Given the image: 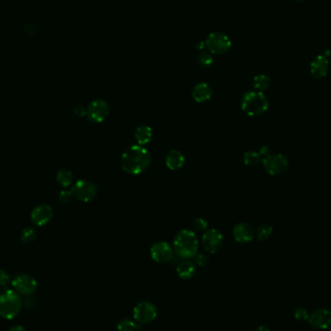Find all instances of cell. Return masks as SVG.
I'll use <instances>...</instances> for the list:
<instances>
[{
	"label": "cell",
	"instance_id": "obj_38",
	"mask_svg": "<svg viewBox=\"0 0 331 331\" xmlns=\"http://www.w3.org/2000/svg\"><path fill=\"white\" fill-rule=\"evenodd\" d=\"M296 1H298V2H301V1H303V0H296Z\"/></svg>",
	"mask_w": 331,
	"mask_h": 331
},
{
	"label": "cell",
	"instance_id": "obj_14",
	"mask_svg": "<svg viewBox=\"0 0 331 331\" xmlns=\"http://www.w3.org/2000/svg\"><path fill=\"white\" fill-rule=\"evenodd\" d=\"M53 216L52 209L49 205L37 206L31 212V220L38 227L46 226Z\"/></svg>",
	"mask_w": 331,
	"mask_h": 331
},
{
	"label": "cell",
	"instance_id": "obj_26",
	"mask_svg": "<svg viewBox=\"0 0 331 331\" xmlns=\"http://www.w3.org/2000/svg\"><path fill=\"white\" fill-rule=\"evenodd\" d=\"M213 61L214 60H213V57L210 54V52L203 51L197 56V63L203 68H209L213 64Z\"/></svg>",
	"mask_w": 331,
	"mask_h": 331
},
{
	"label": "cell",
	"instance_id": "obj_6",
	"mask_svg": "<svg viewBox=\"0 0 331 331\" xmlns=\"http://www.w3.org/2000/svg\"><path fill=\"white\" fill-rule=\"evenodd\" d=\"M71 191L74 197L83 203H88L96 196L98 189L93 182L86 179H81L74 184Z\"/></svg>",
	"mask_w": 331,
	"mask_h": 331
},
{
	"label": "cell",
	"instance_id": "obj_33",
	"mask_svg": "<svg viewBox=\"0 0 331 331\" xmlns=\"http://www.w3.org/2000/svg\"><path fill=\"white\" fill-rule=\"evenodd\" d=\"M259 153L260 155L262 156V158L269 156L270 154V148L268 147V146H263V147H260V150H259Z\"/></svg>",
	"mask_w": 331,
	"mask_h": 331
},
{
	"label": "cell",
	"instance_id": "obj_20",
	"mask_svg": "<svg viewBox=\"0 0 331 331\" xmlns=\"http://www.w3.org/2000/svg\"><path fill=\"white\" fill-rule=\"evenodd\" d=\"M152 136H153V131L147 125H142V126L138 127L135 131L136 142L138 143L139 146H142V147L146 146L151 142Z\"/></svg>",
	"mask_w": 331,
	"mask_h": 331
},
{
	"label": "cell",
	"instance_id": "obj_13",
	"mask_svg": "<svg viewBox=\"0 0 331 331\" xmlns=\"http://www.w3.org/2000/svg\"><path fill=\"white\" fill-rule=\"evenodd\" d=\"M309 324L319 330L326 329L331 324V312L328 309L320 308L314 311L308 318Z\"/></svg>",
	"mask_w": 331,
	"mask_h": 331
},
{
	"label": "cell",
	"instance_id": "obj_16",
	"mask_svg": "<svg viewBox=\"0 0 331 331\" xmlns=\"http://www.w3.org/2000/svg\"><path fill=\"white\" fill-rule=\"evenodd\" d=\"M233 238L238 243H249L253 240L255 232L247 223H239L234 226L233 230Z\"/></svg>",
	"mask_w": 331,
	"mask_h": 331
},
{
	"label": "cell",
	"instance_id": "obj_12",
	"mask_svg": "<svg viewBox=\"0 0 331 331\" xmlns=\"http://www.w3.org/2000/svg\"><path fill=\"white\" fill-rule=\"evenodd\" d=\"M12 286L18 294L28 295L33 294L37 289L36 280L27 274H21L15 277Z\"/></svg>",
	"mask_w": 331,
	"mask_h": 331
},
{
	"label": "cell",
	"instance_id": "obj_24",
	"mask_svg": "<svg viewBox=\"0 0 331 331\" xmlns=\"http://www.w3.org/2000/svg\"><path fill=\"white\" fill-rule=\"evenodd\" d=\"M272 227L270 225H268V224H264V225H261L258 229H257V240L259 241H264L267 239H269L272 233Z\"/></svg>",
	"mask_w": 331,
	"mask_h": 331
},
{
	"label": "cell",
	"instance_id": "obj_31",
	"mask_svg": "<svg viewBox=\"0 0 331 331\" xmlns=\"http://www.w3.org/2000/svg\"><path fill=\"white\" fill-rule=\"evenodd\" d=\"M73 196V194H72V191H68V190H63L60 192L59 194V200L61 201L62 203L64 204H67L71 201Z\"/></svg>",
	"mask_w": 331,
	"mask_h": 331
},
{
	"label": "cell",
	"instance_id": "obj_4",
	"mask_svg": "<svg viewBox=\"0 0 331 331\" xmlns=\"http://www.w3.org/2000/svg\"><path fill=\"white\" fill-rule=\"evenodd\" d=\"M23 305L21 295L16 291H5L0 294V317L12 319L20 313Z\"/></svg>",
	"mask_w": 331,
	"mask_h": 331
},
{
	"label": "cell",
	"instance_id": "obj_3",
	"mask_svg": "<svg viewBox=\"0 0 331 331\" xmlns=\"http://www.w3.org/2000/svg\"><path fill=\"white\" fill-rule=\"evenodd\" d=\"M269 107V99L260 91H248L241 99V110L250 116H257L264 113Z\"/></svg>",
	"mask_w": 331,
	"mask_h": 331
},
{
	"label": "cell",
	"instance_id": "obj_25",
	"mask_svg": "<svg viewBox=\"0 0 331 331\" xmlns=\"http://www.w3.org/2000/svg\"><path fill=\"white\" fill-rule=\"evenodd\" d=\"M117 331H136L137 324L135 321L130 319H123L118 321L116 325Z\"/></svg>",
	"mask_w": 331,
	"mask_h": 331
},
{
	"label": "cell",
	"instance_id": "obj_22",
	"mask_svg": "<svg viewBox=\"0 0 331 331\" xmlns=\"http://www.w3.org/2000/svg\"><path fill=\"white\" fill-rule=\"evenodd\" d=\"M56 180L62 187L67 188L73 183L74 175L71 171L67 169H61L56 174Z\"/></svg>",
	"mask_w": 331,
	"mask_h": 331
},
{
	"label": "cell",
	"instance_id": "obj_7",
	"mask_svg": "<svg viewBox=\"0 0 331 331\" xmlns=\"http://www.w3.org/2000/svg\"><path fill=\"white\" fill-rule=\"evenodd\" d=\"M157 313V307L152 302L142 301L134 307L133 317L138 323L147 324L156 319Z\"/></svg>",
	"mask_w": 331,
	"mask_h": 331
},
{
	"label": "cell",
	"instance_id": "obj_11",
	"mask_svg": "<svg viewBox=\"0 0 331 331\" xmlns=\"http://www.w3.org/2000/svg\"><path fill=\"white\" fill-rule=\"evenodd\" d=\"M150 256L156 262L167 263L172 260L174 257V251L168 242L159 241L154 243L150 248Z\"/></svg>",
	"mask_w": 331,
	"mask_h": 331
},
{
	"label": "cell",
	"instance_id": "obj_1",
	"mask_svg": "<svg viewBox=\"0 0 331 331\" xmlns=\"http://www.w3.org/2000/svg\"><path fill=\"white\" fill-rule=\"evenodd\" d=\"M150 163V153L147 148L139 145L128 147L123 152L120 159L123 171L131 175H139L146 172Z\"/></svg>",
	"mask_w": 331,
	"mask_h": 331
},
{
	"label": "cell",
	"instance_id": "obj_23",
	"mask_svg": "<svg viewBox=\"0 0 331 331\" xmlns=\"http://www.w3.org/2000/svg\"><path fill=\"white\" fill-rule=\"evenodd\" d=\"M243 161L246 166H257L261 161H262V156L260 155L259 152H256V151H247L244 153L243 156Z\"/></svg>",
	"mask_w": 331,
	"mask_h": 331
},
{
	"label": "cell",
	"instance_id": "obj_2",
	"mask_svg": "<svg viewBox=\"0 0 331 331\" xmlns=\"http://www.w3.org/2000/svg\"><path fill=\"white\" fill-rule=\"evenodd\" d=\"M198 249L196 233L191 230H182L176 233L173 239L174 253L183 259L195 257Z\"/></svg>",
	"mask_w": 331,
	"mask_h": 331
},
{
	"label": "cell",
	"instance_id": "obj_17",
	"mask_svg": "<svg viewBox=\"0 0 331 331\" xmlns=\"http://www.w3.org/2000/svg\"><path fill=\"white\" fill-rule=\"evenodd\" d=\"M212 87L207 83H200L193 88L192 97L196 103H205L212 97Z\"/></svg>",
	"mask_w": 331,
	"mask_h": 331
},
{
	"label": "cell",
	"instance_id": "obj_8",
	"mask_svg": "<svg viewBox=\"0 0 331 331\" xmlns=\"http://www.w3.org/2000/svg\"><path fill=\"white\" fill-rule=\"evenodd\" d=\"M110 113V106L106 100L96 99L86 109V116L92 122H103Z\"/></svg>",
	"mask_w": 331,
	"mask_h": 331
},
{
	"label": "cell",
	"instance_id": "obj_15",
	"mask_svg": "<svg viewBox=\"0 0 331 331\" xmlns=\"http://www.w3.org/2000/svg\"><path fill=\"white\" fill-rule=\"evenodd\" d=\"M329 69V61L327 56L324 54H319L316 56L310 64V72L316 79L324 78Z\"/></svg>",
	"mask_w": 331,
	"mask_h": 331
},
{
	"label": "cell",
	"instance_id": "obj_37",
	"mask_svg": "<svg viewBox=\"0 0 331 331\" xmlns=\"http://www.w3.org/2000/svg\"><path fill=\"white\" fill-rule=\"evenodd\" d=\"M206 47V43L205 42H200L197 45H196V49H204Z\"/></svg>",
	"mask_w": 331,
	"mask_h": 331
},
{
	"label": "cell",
	"instance_id": "obj_36",
	"mask_svg": "<svg viewBox=\"0 0 331 331\" xmlns=\"http://www.w3.org/2000/svg\"><path fill=\"white\" fill-rule=\"evenodd\" d=\"M255 331H270V328L268 327V326H266V325H260V326H258L257 327V329Z\"/></svg>",
	"mask_w": 331,
	"mask_h": 331
},
{
	"label": "cell",
	"instance_id": "obj_30",
	"mask_svg": "<svg viewBox=\"0 0 331 331\" xmlns=\"http://www.w3.org/2000/svg\"><path fill=\"white\" fill-rule=\"evenodd\" d=\"M195 261H196V264L201 268H204V267H207L209 264V258L208 256L204 255V254H196L195 256Z\"/></svg>",
	"mask_w": 331,
	"mask_h": 331
},
{
	"label": "cell",
	"instance_id": "obj_5",
	"mask_svg": "<svg viewBox=\"0 0 331 331\" xmlns=\"http://www.w3.org/2000/svg\"><path fill=\"white\" fill-rule=\"evenodd\" d=\"M205 43L209 52L213 54L226 53L232 47V42L229 36H227L222 32L210 33Z\"/></svg>",
	"mask_w": 331,
	"mask_h": 331
},
{
	"label": "cell",
	"instance_id": "obj_27",
	"mask_svg": "<svg viewBox=\"0 0 331 331\" xmlns=\"http://www.w3.org/2000/svg\"><path fill=\"white\" fill-rule=\"evenodd\" d=\"M37 233L35 230L32 228H25V230L22 232V236L21 239L23 242L26 244L32 243L36 239Z\"/></svg>",
	"mask_w": 331,
	"mask_h": 331
},
{
	"label": "cell",
	"instance_id": "obj_18",
	"mask_svg": "<svg viewBox=\"0 0 331 331\" xmlns=\"http://www.w3.org/2000/svg\"><path fill=\"white\" fill-rule=\"evenodd\" d=\"M185 164V156L182 152L176 149L171 150L166 156V166L171 171L180 170Z\"/></svg>",
	"mask_w": 331,
	"mask_h": 331
},
{
	"label": "cell",
	"instance_id": "obj_21",
	"mask_svg": "<svg viewBox=\"0 0 331 331\" xmlns=\"http://www.w3.org/2000/svg\"><path fill=\"white\" fill-rule=\"evenodd\" d=\"M270 84H271V80H270V77L268 75L261 74V75H257L254 78L252 85L255 90L262 92V91L269 89Z\"/></svg>",
	"mask_w": 331,
	"mask_h": 331
},
{
	"label": "cell",
	"instance_id": "obj_32",
	"mask_svg": "<svg viewBox=\"0 0 331 331\" xmlns=\"http://www.w3.org/2000/svg\"><path fill=\"white\" fill-rule=\"evenodd\" d=\"M9 280H10L9 274L6 271L0 270V286L2 287L6 286L9 283Z\"/></svg>",
	"mask_w": 331,
	"mask_h": 331
},
{
	"label": "cell",
	"instance_id": "obj_9",
	"mask_svg": "<svg viewBox=\"0 0 331 331\" xmlns=\"http://www.w3.org/2000/svg\"><path fill=\"white\" fill-rule=\"evenodd\" d=\"M262 165L270 175H279L288 170L289 161L282 154H270L262 158Z\"/></svg>",
	"mask_w": 331,
	"mask_h": 331
},
{
	"label": "cell",
	"instance_id": "obj_29",
	"mask_svg": "<svg viewBox=\"0 0 331 331\" xmlns=\"http://www.w3.org/2000/svg\"><path fill=\"white\" fill-rule=\"evenodd\" d=\"M294 318L299 320H305L309 318V314L306 309L303 307H299L294 311Z\"/></svg>",
	"mask_w": 331,
	"mask_h": 331
},
{
	"label": "cell",
	"instance_id": "obj_34",
	"mask_svg": "<svg viewBox=\"0 0 331 331\" xmlns=\"http://www.w3.org/2000/svg\"><path fill=\"white\" fill-rule=\"evenodd\" d=\"M75 113L76 114H78V115H80V116H85V115H86V110H85L84 108H78L77 110H76V111H75Z\"/></svg>",
	"mask_w": 331,
	"mask_h": 331
},
{
	"label": "cell",
	"instance_id": "obj_35",
	"mask_svg": "<svg viewBox=\"0 0 331 331\" xmlns=\"http://www.w3.org/2000/svg\"><path fill=\"white\" fill-rule=\"evenodd\" d=\"M9 331H25V328L23 325H13Z\"/></svg>",
	"mask_w": 331,
	"mask_h": 331
},
{
	"label": "cell",
	"instance_id": "obj_28",
	"mask_svg": "<svg viewBox=\"0 0 331 331\" xmlns=\"http://www.w3.org/2000/svg\"><path fill=\"white\" fill-rule=\"evenodd\" d=\"M194 230L196 231V232H200V233H203V232H206L209 228V223L207 222V220L203 219V218H196L193 222L192 224Z\"/></svg>",
	"mask_w": 331,
	"mask_h": 331
},
{
	"label": "cell",
	"instance_id": "obj_10",
	"mask_svg": "<svg viewBox=\"0 0 331 331\" xmlns=\"http://www.w3.org/2000/svg\"><path fill=\"white\" fill-rule=\"evenodd\" d=\"M202 243L206 252L209 254H215L220 251L224 243L223 234L215 229L207 230L203 234Z\"/></svg>",
	"mask_w": 331,
	"mask_h": 331
},
{
	"label": "cell",
	"instance_id": "obj_19",
	"mask_svg": "<svg viewBox=\"0 0 331 331\" xmlns=\"http://www.w3.org/2000/svg\"><path fill=\"white\" fill-rule=\"evenodd\" d=\"M176 272L181 279L190 280L196 274V264L189 259H183L177 264Z\"/></svg>",
	"mask_w": 331,
	"mask_h": 331
}]
</instances>
